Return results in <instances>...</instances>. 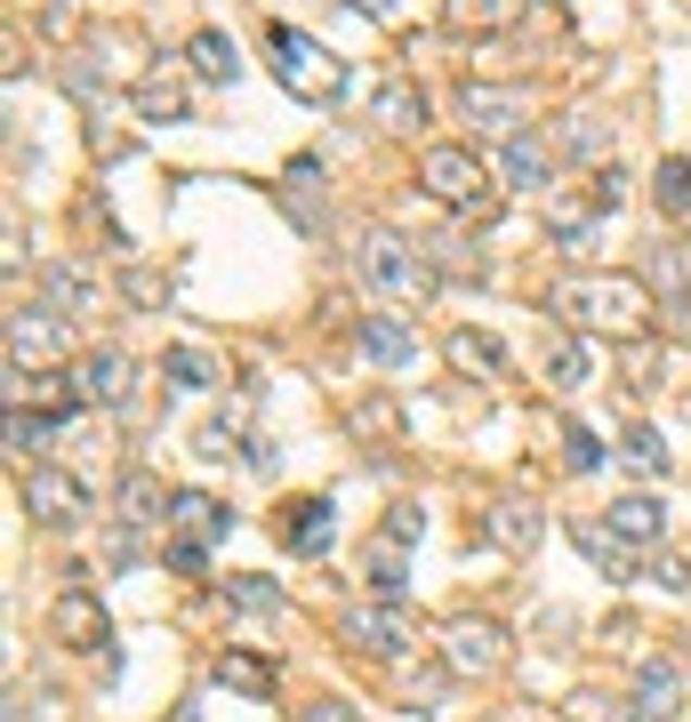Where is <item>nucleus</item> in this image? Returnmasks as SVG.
Returning <instances> with one entry per match:
<instances>
[{
  "instance_id": "nucleus-22",
  "label": "nucleus",
  "mask_w": 691,
  "mask_h": 722,
  "mask_svg": "<svg viewBox=\"0 0 691 722\" xmlns=\"http://www.w3.org/2000/svg\"><path fill=\"white\" fill-rule=\"evenodd\" d=\"M193 80H226V89H234V80H241V56H234V40L226 33H193Z\"/></svg>"
},
{
  "instance_id": "nucleus-1",
  "label": "nucleus",
  "mask_w": 691,
  "mask_h": 722,
  "mask_svg": "<svg viewBox=\"0 0 691 722\" xmlns=\"http://www.w3.org/2000/svg\"><path fill=\"white\" fill-rule=\"evenodd\" d=\"M546 314H563L571 329H595V338H636L643 314H652V289L627 274H563L546 289Z\"/></svg>"
},
{
  "instance_id": "nucleus-6",
  "label": "nucleus",
  "mask_w": 691,
  "mask_h": 722,
  "mask_svg": "<svg viewBox=\"0 0 691 722\" xmlns=\"http://www.w3.org/2000/svg\"><path fill=\"white\" fill-rule=\"evenodd\" d=\"M56 354H65V314L16 305L9 314V378H25V362H56Z\"/></svg>"
},
{
  "instance_id": "nucleus-27",
  "label": "nucleus",
  "mask_w": 691,
  "mask_h": 722,
  "mask_svg": "<svg viewBox=\"0 0 691 722\" xmlns=\"http://www.w3.org/2000/svg\"><path fill=\"white\" fill-rule=\"evenodd\" d=\"M523 0H451V25L458 33H506Z\"/></svg>"
},
{
  "instance_id": "nucleus-19",
  "label": "nucleus",
  "mask_w": 691,
  "mask_h": 722,
  "mask_svg": "<svg viewBox=\"0 0 691 722\" xmlns=\"http://www.w3.org/2000/svg\"><path fill=\"white\" fill-rule=\"evenodd\" d=\"M546 385H555V394H579L587 385V338L579 329H563V338L546 345Z\"/></svg>"
},
{
  "instance_id": "nucleus-7",
  "label": "nucleus",
  "mask_w": 691,
  "mask_h": 722,
  "mask_svg": "<svg viewBox=\"0 0 691 722\" xmlns=\"http://www.w3.org/2000/svg\"><path fill=\"white\" fill-rule=\"evenodd\" d=\"M73 402H80V409H121V402H129V354H113V345L80 354V369H73Z\"/></svg>"
},
{
  "instance_id": "nucleus-24",
  "label": "nucleus",
  "mask_w": 691,
  "mask_h": 722,
  "mask_svg": "<svg viewBox=\"0 0 691 722\" xmlns=\"http://www.w3.org/2000/svg\"><path fill=\"white\" fill-rule=\"evenodd\" d=\"M281 539H290L298 554H322L330 546V498H298V514L281 522Z\"/></svg>"
},
{
  "instance_id": "nucleus-17",
  "label": "nucleus",
  "mask_w": 691,
  "mask_h": 722,
  "mask_svg": "<svg viewBox=\"0 0 691 722\" xmlns=\"http://www.w3.org/2000/svg\"><path fill=\"white\" fill-rule=\"evenodd\" d=\"M676 698H683V667H676V658H643V674H636V707H643V722L667 714Z\"/></svg>"
},
{
  "instance_id": "nucleus-12",
  "label": "nucleus",
  "mask_w": 691,
  "mask_h": 722,
  "mask_svg": "<svg viewBox=\"0 0 691 722\" xmlns=\"http://www.w3.org/2000/svg\"><path fill=\"white\" fill-rule=\"evenodd\" d=\"M482 530H491L506 554H531V546L546 539V514L523 506V498H491V506H482Z\"/></svg>"
},
{
  "instance_id": "nucleus-34",
  "label": "nucleus",
  "mask_w": 691,
  "mask_h": 722,
  "mask_svg": "<svg viewBox=\"0 0 691 722\" xmlns=\"http://www.w3.org/2000/svg\"><path fill=\"white\" fill-rule=\"evenodd\" d=\"M652 289H659V297L683 314V297H691V274H683V257H676V250H652Z\"/></svg>"
},
{
  "instance_id": "nucleus-14",
  "label": "nucleus",
  "mask_w": 691,
  "mask_h": 722,
  "mask_svg": "<svg viewBox=\"0 0 691 722\" xmlns=\"http://www.w3.org/2000/svg\"><path fill=\"white\" fill-rule=\"evenodd\" d=\"M346 643H354V650H370V658H402L411 626H402L394 610H346Z\"/></svg>"
},
{
  "instance_id": "nucleus-30",
  "label": "nucleus",
  "mask_w": 691,
  "mask_h": 722,
  "mask_svg": "<svg viewBox=\"0 0 691 722\" xmlns=\"http://www.w3.org/2000/svg\"><path fill=\"white\" fill-rule=\"evenodd\" d=\"M169 522H186V530H234V514L217 506V498H201V490H177V498H169Z\"/></svg>"
},
{
  "instance_id": "nucleus-11",
  "label": "nucleus",
  "mask_w": 691,
  "mask_h": 722,
  "mask_svg": "<svg viewBox=\"0 0 691 722\" xmlns=\"http://www.w3.org/2000/svg\"><path fill=\"white\" fill-rule=\"evenodd\" d=\"M40 289L56 297V314H97V305H105V281H97V265H80V257H49L40 265Z\"/></svg>"
},
{
  "instance_id": "nucleus-20",
  "label": "nucleus",
  "mask_w": 691,
  "mask_h": 722,
  "mask_svg": "<svg viewBox=\"0 0 691 722\" xmlns=\"http://www.w3.org/2000/svg\"><path fill=\"white\" fill-rule=\"evenodd\" d=\"M370 113L386 121V129H418V121H426V89H418V80H386V89L370 97Z\"/></svg>"
},
{
  "instance_id": "nucleus-15",
  "label": "nucleus",
  "mask_w": 691,
  "mask_h": 722,
  "mask_svg": "<svg viewBox=\"0 0 691 722\" xmlns=\"http://www.w3.org/2000/svg\"><path fill=\"white\" fill-rule=\"evenodd\" d=\"M458 105H466V121H482V129L515 137V129H523V105H531V89H482V80H475Z\"/></svg>"
},
{
  "instance_id": "nucleus-18",
  "label": "nucleus",
  "mask_w": 691,
  "mask_h": 722,
  "mask_svg": "<svg viewBox=\"0 0 691 722\" xmlns=\"http://www.w3.org/2000/svg\"><path fill=\"white\" fill-rule=\"evenodd\" d=\"M217 683L266 707V698H274V667H266V658H257V650H226V658H217Z\"/></svg>"
},
{
  "instance_id": "nucleus-38",
  "label": "nucleus",
  "mask_w": 691,
  "mask_h": 722,
  "mask_svg": "<svg viewBox=\"0 0 691 722\" xmlns=\"http://www.w3.org/2000/svg\"><path fill=\"white\" fill-rule=\"evenodd\" d=\"M234 442H241V433H234V418H210V426H201V458H234Z\"/></svg>"
},
{
  "instance_id": "nucleus-33",
  "label": "nucleus",
  "mask_w": 691,
  "mask_h": 722,
  "mask_svg": "<svg viewBox=\"0 0 691 722\" xmlns=\"http://www.w3.org/2000/svg\"><path fill=\"white\" fill-rule=\"evenodd\" d=\"M619 458L636 466V473H667V442H659L652 426H627V433H619Z\"/></svg>"
},
{
  "instance_id": "nucleus-40",
  "label": "nucleus",
  "mask_w": 691,
  "mask_h": 722,
  "mask_svg": "<svg viewBox=\"0 0 691 722\" xmlns=\"http://www.w3.org/2000/svg\"><path fill=\"white\" fill-rule=\"evenodd\" d=\"M418 530H426V514H418V506H394V514H386V546H411Z\"/></svg>"
},
{
  "instance_id": "nucleus-16",
  "label": "nucleus",
  "mask_w": 691,
  "mask_h": 722,
  "mask_svg": "<svg viewBox=\"0 0 691 722\" xmlns=\"http://www.w3.org/2000/svg\"><path fill=\"white\" fill-rule=\"evenodd\" d=\"M612 539H627V546H659L667 539V506L659 498H612Z\"/></svg>"
},
{
  "instance_id": "nucleus-42",
  "label": "nucleus",
  "mask_w": 691,
  "mask_h": 722,
  "mask_svg": "<svg viewBox=\"0 0 691 722\" xmlns=\"http://www.w3.org/2000/svg\"><path fill=\"white\" fill-rule=\"evenodd\" d=\"M169 562L177 570H201V562H210V546H201V539H169Z\"/></svg>"
},
{
  "instance_id": "nucleus-26",
  "label": "nucleus",
  "mask_w": 691,
  "mask_h": 722,
  "mask_svg": "<svg viewBox=\"0 0 691 722\" xmlns=\"http://www.w3.org/2000/svg\"><path fill=\"white\" fill-rule=\"evenodd\" d=\"M161 514H169V506H161V482H153V473H146V466L121 473V522H161Z\"/></svg>"
},
{
  "instance_id": "nucleus-8",
  "label": "nucleus",
  "mask_w": 691,
  "mask_h": 722,
  "mask_svg": "<svg viewBox=\"0 0 691 722\" xmlns=\"http://www.w3.org/2000/svg\"><path fill=\"white\" fill-rule=\"evenodd\" d=\"M49 634H56V643H73V650H89V643H105V634H113V618H105V603H97L89 586H65L49 603Z\"/></svg>"
},
{
  "instance_id": "nucleus-25",
  "label": "nucleus",
  "mask_w": 691,
  "mask_h": 722,
  "mask_svg": "<svg viewBox=\"0 0 691 722\" xmlns=\"http://www.w3.org/2000/svg\"><path fill=\"white\" fill-rule=\"evenodd\" d=\"M226 603L250 610V618H274V610H281V586H274L266 570H234V578H226Z\"/></svg>"
},
{
  "instance_id": "nucleus-28",
  "label": "nucleus",
  "mask_w": 691,
  "mask_h": 722,
  "mask_svg": "<svg viewBox=\"0 0 691 722\" xmlns=\"http://www.w3.org/2000/svg\"><path fill=\"white\" fill-rule=\"evenodd\" d=\"M362 578H370V594H378V603H402V594H411V570H402V546H378L370 562H362Z\"/></svg>"
},
{
  "instance_id": "nucleus-45",
  "label": "nucleus",
  "mask_w": 691,
  "mask_h": 722,
  "mask_svg": "<svg viewBox=\"0 0 691 722\" xmlns=\"http://www.w3.org/2000/svg\"><path fill=\"white\" fill-rule=\"evenodd\" d=\"M306 722H346V707H306Z\"/></svg>"
},
{
  "instance_id": "nucleus-29",
  "label": "nucleus",
  "mask_w": 691,
  "mask_h": 722,
  "mask_svg": "<svg viewBox=\"0 0 691 722\" xmlns=\"http://www.w3.org/2000/svg\"><path fill=\"white\" fill-rule=\"evenodd\" d=\"M571 539H579V554H587V562H595L603 578H636V570H627V539H603L595 522H579Z\"/></svg>"
},
{
  "instance_id": "nucleus-36",
  "label": "nucleus",
  "mask_w": 691,
  "mask_h": 722,
  "mask_svg": "<svg viewBox=\"0 0 691 722\" xmlns=\"http://www.w3.org/2000/svg\"><path fill=\"white\" fill-rule=\"evenodd\" d=\"M563 466H571V473H595V466H603V442H595L587 426H563Z\"/></svg>"
},
{
  "instance_id": "nucleus-2",
  "label": "nucleus",
  "mask_w": 691,
  "mask_h": 722,
  "mask_svg": "<svg viewBox=\"0 0 691 722\" xmlns=\"http://www.w3.org/2000/svg\"><path fill=\"white\" fill-rule=\"evenodd\" d=\"M266 49H274V73H281V89H298V97H338L346 89V65L330 49H322L314 33H298V25H274L266 33Z\"/></svg>"
},
{
  "instance_id": "nucleus-32",
  "label": "nucleus",
  "mask_w": 691,
  "mask_h": 722,
  "mask_svg": "<svg viewBox=\"0 0 691 722\" xmlns=\"http://www.w3.org/2000/svg\"><path fill=\"white\" fill-rule=\"evenodd\" d=\"M563 153H579V161H603V153H612V129H603L595 113H571V121H563Z\"/></svg>"
},
{
  "instance_id": "nucleus-41",
  "label": "nucleus",
  "mask_w": 691,
  "mask_h": 722,
  "mask_svg": "<svg viewBox=\"0 0 691 722\" xmlns=\"http://www.w3.org/2000/svg\"><path fill=\"white\" fill-rule=\"evenodd\" d=\"M652 578H659L667 594H683V586H691V562H683V554H659V562H652Z\"/></svg>"
},
{
  "instance_id": "nucleus-35",
  "label": "nucleus",
  "mask_w": 691,
  "mask_h": 722,
  "mask_svg": "<svg viewBox=\"0 0 691 722\" xmlns=\"http://www.w3.org/2000/svg\"><path fill=\"white\" fill-rule=\"evenodd\" d=\"M169 385H186V394H201V385H210V354H193V345H169Z\"/></svg>"
},
{
  "instance_id": "nucleus-44",
  "label": "nucleus",
  "mask_w": 691,
  "mask_h": 722,
  "mask_svg": "<svg viewBox=\"0 0 691 722\" xmlns=\"http://www.w3.org/2000/svg\"><path fill=\"white\" fill-rule=\"evenodd\" d=\"M129 297H137V305H161V297H169V289H161L153 274H129Z\"/></svg>"
},
{
  "instance_id": "nucleus-21",
  "label": "nucleus",
  "mask_w": 691,
  "mask_h": 722,
  "mask_svg": "<svg viewBox=\"0 0 691 722\" xmlns=\"http://www.w3.org/2000/svg\"><path fill=\"white\" fill-rule=\"evenodd\" d=\"M451 362L466 369V378H499V369H506V345L482 338V329H451Z\"/></svg>"
},
{
  "instance_id": "nucleus-9",
  "label": "nucleus",
  "mask_w": 691,
  "mask_h": 722,
  "mask_svg": "<svg viewBox=\"0 0 691 722\" xmlns=\"http://www.w3.org/2000/svg\"><path fill=\"white\" fill-rule=\"evenodd\" d=\"M499 185H515V193H546L555 185V153H546L539 129H515L499 144Z\"/></svg>"
},
{
  "instance_id": "nucleus-37",
  "label": "nucleus",
  "mask_w": 691,
  "mask_h": 722,
  "mask_svg": "<svg viewBox=\"0 0 691 722\" xmlns=\"http://www.w3.org/2000/svg\"><path fill=\"white\" fill-rule=\"evenodd\" d=\"M652 193L667 201V210H691V169H683V161H659V177H652Z\"/></svg>"
},
{
  "instance_id": "nucleus-3",
  "label": "nucleus",
  "mask_w": 691,
  "mask_h": 722,
  "mask_svg": "<svg viewBox=\"0 0 691 722\" xmlns=\"http://www.w3.org/2000/svg\"><path fill=\"white\" fill-rule=\"evenodd\" d=\"M418 185L442 201V210H482V201H491V169H482L475 153H458V144H426Z\"/></svg>"
},
{
  "instance_id": "nucleus-23",
  "label": "nucleus",
  "mask_w": 691,
  "mask_h": 722,
  "mask_svg": "<svg viewBox=\"0 0 691 722\" xmlns=\"http://www.w3.org/2000/svg\"><path fill=\"white\" fill-rule=\"evenodd\" d=\"M563 722H643L636 698H612V691H571L563 698Z\"/></svg>"
},
{
  "instance_id": "nucleus-46",
  "label": "nucleus",
  "mask_w": 691,
  "mask_h": 722,
  "mask_svg": "<svg viewBox=\"0 0 691 722\" xmlns=\"http://www.w3.org/2000/svg\"><path fill=\"white\" fill-rule=\"evenodd\" d=\"M362 9H370V16H394V0H362Z\"/></svg>"
},
{
  "instance_id": "nucleus-4",
  "label": "nucleus",
  "mask_w": 691,
  "mask_h": 722,
  "mask_svg": "<svg viewBox=\"0 0 691 722\" xmlns=\"http://www.w3.org/2000/svg\"><path fill=\"white\" fill-rule=\"evenodd\" d=\"M362 274L378 289H394V297H426V289H435V265H426L402 233H362Z\"/></svg>"
},
{
  "instance_id": "nucleus-13",
  "label": "nucleus",
  "mask_w": 691,
  "mask_h": 722,
  "mask_svg": "<svg viewBox=\"0 0 691 722\" xmlns=\"http://www.w3.org/2000/svg\"><path fill=\"white\" fill-rule=\"evenodd\" d=\"M354 345H362V354H370L378 369H411V362H418V338H411V329H402L394 314H370V321L354 329Z\"/></svg>"
},
{
  "instance_id": "nucleus-39",
  "label": "nucleus",
  "mask_w": 691,
  "mask_h": 722,
  "mask_svg": "<svg viewBox=\"0 0 691 722\" xmlns=\"http://www.w3.org/2000/svg\"><path fill=\"white\" fill-rule=\"evenodd\" d=\"M49 426L56 418H25V409H9V442L16 449H40V442H49Z\"/></svg>"
},
{
  "instance_id": "nucleus-43",
  "label": "nucleus",
  "mask_w": 691,
  "mask_h": 722,
  "mask_svg": "<svg viewBox=\"0 0 691 722\" xmlns=\"http://www.w3.org/2000/svg\"><path fill=\"white\" fill-rule=\"evenodd\" d=\"M587 225H595L587 210H555V241H587Z\"/></svg>"
},
{
  "instance_id": "nucleus-5",
  "label": "nucleus",
  "mask_w": 691,
  "mask_h": 722,
  "mask_svg": "<svg viewBox=\"0 0 691 722\" xmlns=\"http://www.w3.org/2000/svg\"><path fill=\"white\" fill-rule=\"evenodd\" d=\"M16 506L33 514L40 530H65V522H80V506H89V490L73 482V473H56V466H33L25 482H16Z\"/></svg>"
},
{
  "instance_id": "nucleus-31",
  "label": "nucleus",
  "mask_w": 691,
  "mask_h": 722,
  "mask_svg": "<svg viewBox=\"0 0 691 722\" xmlns=\"http://www.w3.org/2000/svg\"><path fill=\"white\" fill-rule=\"evenodd\" d=\"M137 113L146 121H186V89H177V80H137Z\"/></svg>"
},
{
  "instance_id": "nucleus-10",
  "label": "nucleus",
  "mask_w": 691,
  "mask_h": 722,
  "mask_svg": "<svg viewBox=\"0 0 691 722\" xmlns=\"http://www.w3.org/2000/svg\"><path fill=\"white\" fill-rule=\"evenodd\" d=\"M442 658H451V674H491L506 658V634L491 626V618H458V626L442 634Z\"/></svg>"
}]
</instances>
